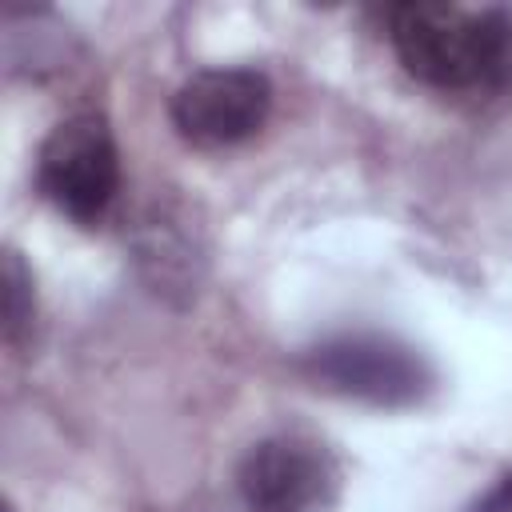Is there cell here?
Returning a JSON list of instances; mask_svg holds the SVG:
<instances>
[{"mask_svg":"<svg viewBox=\"0 0 512 512\" xmlns=\"http://www.w3.org/2000/svg\"><path fill=\"white\" fill-rule=\"evenodd\" d=\"M388 40L404 72L440 92L496 88L512 76V16L504 8L396 4Z\"/></svg>","mask_w":512,"mask_h":512,"instance_id":"6da1fadb","label":"cell"},{"mask_svg":"<svg viewBox=\"0 0 512 512\" xmlns=\"http://www.w3.org/2000/svg\"><path fill=\"white\" fill-rule=\"evenodd\" d=\"M36 188L72 224H100L120 192V148L112 124L100 112L60 120L40 144Z\"/></svg>","mask_w":512,"mask_h":512,"instance_id":"7a4b0ae2","label":"cell"},{"mask_svg":"<svg viewBox=\"0 0 512 512\" xmlns=\"http://www.w3.org/2000/svg\"><path fill=\"white\" fill-rule=\"evenodd\" d=\"M304 372L316 388L372 408H412L432 388L428 360L412 344L380 332H348L316 344L304 356Z\"/></svg>","mask_w":512,"mask_h":512,"instance_id":"3957f363","label":"cell"},{"mask_svg":"<svg viewBox=\"0 0 512 512\" xmlns=\"http://www.w3.org/2000/svg\"><path fill=\"white\" fill-rule=\"evenodd\" d=\"M252 512H340L344 468L336 452L308 432H276L256 440L236 472Z\"/></svg>","mask_w":512,"mask_h":512,"instance_id":"277c9868","label":"cell"},{"mask_svg":"<svg viewBox=\"0 0 512 512\" xmlns=\"http://www.w3.org/2000/svg\"><path fill=\"white\" fill-rule=\"evenodd\" d=\"M172 128L204 152L252 140L272 112V84L256 68H200L172 96Z\"/></svg>","mask_w":512,"mask_h":512,"instance_id":"5b68a950","label":"cell"},{"mask_svg":"<svg viewBox=\"0 0 512 512\" xmlns=\"http://www.w3.org/2000/svg\"><path fill=\"white\" fill-rule=\"evenodd\" d=\"M136 264L156 292L192 296L204 272V248L176 212L160 208L136 228Z\"/></svg>","mask_w":512,"mask_h":512,"instance_id":"8992f818","label":"cell"},{"mask_svg":"<svg viewBox=\"0 0 512 512\" xmlns=\"http://www.w3.org/2000/svg\"><path fill=\"white\" fill-rule=\"evenodd\" d=\"M0 284H4V344L12 352H24L36 328V280L16 248H4L0 256Z\"/></svg>","mask_w":512,"mask_h":512,"instance_id":"52a82bcc","label":"cell"},{"mask_svg":"<svg viewBox=\"0 0 512 512\" xmlns=\"http://www.w3.org/2000/svg\"><path fill=\"white\" fill-rule=\"evenodd\" d=\"M468 512H512V472H504L484 496H476Z\"/></svg>","mask_w":512,"mask_h":512,"instance_id":"ba28073f","label":"cell"},{"mask_svg":"<svg viewBox=\"0 0 512 512\" xmlns=\"http://www.w3.org/2000/svg\"><path fill=\"white\" fill-rule=\"evenodd\" d=\"M8 512H16V508H12V504H8Z\"/></svg>","mask_w":512,"mask_h":512,"instance_id":"9c48e42d","label":"cell"}]
</instances>
